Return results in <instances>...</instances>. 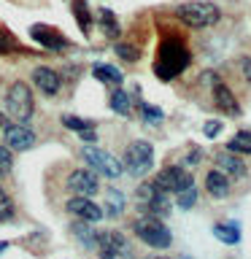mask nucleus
Masks as SVG:
<instances>
[{
    "label": "nucleus",
    "mask_w": 251,
    "mask_h": 259,
    "mask_svg": "<svg viewBox=\"0 0 251 259\" xmlns=\"http://www.w3.org/2000/svg\"><path fill=\"white\" fill-rule=\"evenodd\" d=\"M189 65V52L186 46L181 44V38L170 35L159 44V52H157V62H154V73L162 78V81H170L176 78L178 73L186 70Z\"/></svg>",
    "instance_id": "f257e3e1"
},
{
    "label": "nucleus",
    "mask_w": 251,
    "mask_h": 259,
    "mask_svg": "<svg viewBox=\"0 0 251 259\" xmlns=\"http://www.w3.org/2000/svg\"><path fill=\"white\" fill-rule=\"evenodd\" d=\"M227 151H232V154H251V133H246V130L235 133L230 138V143H227Z\"/></svg>",
    "instance_id": "aec40b11"
},
{
    "label": "nucleus",
    "mask_w": 251,
    "mask_h": 259,
    "mask_svg": "<svg viewBox=\"0 0 251 259\" xmlns=\"http://www.w3.org/2000/svg\"><path fill=\"white\" fill-rule=\"evenodd\" d=\"M240 70L246 76V81H251V57H240Z\"/></svg>",
    "instance_id": "473e14b6"
},
{
    "label": "nucleus",
    "mask_w": 251,
    "mask_h": 259,
    "mask_svg": "<svg viewBox=\"0 0 251 259\" xmlns=\"http://www.w3.org/2000/svg\"><path fill=\"white\" fill-rule=\"evenodd\" d=\"M65 210H68V213H73L76 219H81V222H87V224H97V222L105 216L103 208L97 205L92 197H76V194H73V197L65 202Z\"/></svg>",
    "instance_id": "9d476101"
},
{
    "label": "nucleus",
    "mask_w": 251,
    "mask_h": 259,
    "mask_svg": "<svg viewBox=\"0 0 251 259\" xmlns=\"http://www.w3.org/2000/svg\"><path fill=\"white\" fill-rule=\"evenodd\" d=\"M32 87H35L40 95L54 97L62 89V76L52 68H35L32 70Z\"/></svg>",
    "instance_id": "9b49d317"
},
{
    "label": "nucleus",
    "mask_w": 251,
    "mask_h": 259,
    "mask_svg": "<svg viewBox=\"0 0 251 259\" xmlns=\"http://www.w3.org/2000/svg\"><path fill=\"white\" fill-rule=\"evenodd\" d=\"M205 189L211 197H216V200H222L230 194V178H227L222 170H208V176H205Z\"/></svg>",
    "instance_id": "2eb2a0df"
},
{
    "label": "nucleus",
    "mask_w": 251,
    "mask_h": 259,
    "mask_svg": "<svg viewBox=\"0 0 251 259\" xmlns=\"http://www.w3.org/2000/svg\"><path fill=\"white\" fill-rule=\"evenodd\" d=\"M202 133H205L208 138H216L219 133H222V121H205V127H202Z\"/></svg>",
    "instance_id": "7c9ffc66"
},
{
    "label": "nucleus",
    "mask_w": 251,
    "mask_h": 259,
    "mask_svg": "<svg viewBox=\"0 0 251 259\" xmlns=\"http://www.w3.org/2000/svg\"><path fill=\"white\" fill-rule=\"evenodd\" d=\"M121 210H124V194H121L119 189H108V192H105L103 213L105 216H121Z\"/></svg>",
    "instance_id": "6ab92c4d"
},
{
    "label": "nucleus",
    "mask_w": 251,
    "mask_h": 259,
    "mask_svg": "<svg viewBox=\"0 0 251 259\" xmlns=\"http://www.w3.org/2000/svg\"><path fill=\"white\" fill-rule=\"evenodd\" d=\"M62 124L73 130V133H87V130H95V121H89V119H81V116H70V113H65L62 116Z\"/></svg>",
    "instance_id": "b1692460"
},
{
    "label": "nucleus",
    "mask_w": 251,
    "mask_h": 259,
    "mask_svg": "<svg viewBox=\"0 0 251 259\" xmlns=\"http://www.w3.org/2000/svg\"><path fill=\"white\" fill-rule=\"evenodd\" d=\"M176 16L189 27H211L222 19V11L219 6L208 3V0H189V3L176 6Z\"/></svg>",
    "instance_id": "f03ea898"
},
{
    "label": "nucleus",
    "mask_w": 251,
    "mask_h": 259,
    "mask_svg": "<svg viewBox=\"0 0 251 259\" xmlns=\"http://www.w3.org/2000/svg\"><path fill=\"white\" fill-rule=\"evenodd\" d=\"M73 14H76V22H78L81 32H89V27H92V14H89L84 0H73Z\"/></svg>",
    "instance_id": "412c9836"
},
{
    "label": "nucleus",
    "mask_w": 251,
    "mask_h": 259,
    "mask_svg": "<svg viewBox=\"0 0 251 259\" xmlns=\"http://www.w3.org/2000/svg\"><path fill=\"white\" fill-rule=\"evenodd\" d=\"M214 103L224 113H230V116H238L240 113V105H238V100H235V95L230 92V87L222 84L219 78H214Z\"/></svg>",
    "instance_id": "4468645a"
},
{
    "label": "nucleus",
    "mask_w": 251,
    "mask_h": 259,
    "mask_svg": "<svg viewBox=\"0 0 251 259\" xmlns=\"http://www.w3.org/2000/svg\"><path fill=\"white\" fill-rule=\"evenodd\" d=\"M97 19H100V24H103V30H105V35H108V38H116L119 35V22H116V16H113V11L100 8Z\"/></svg>",
    "instance_id": "5701e85b"
},
{
    "label": "nucleus",
    "mask_w": 251,
    "mask_h": 259,
    "mask_svg": "<svg viewBox=\"0 0 251 259\" xmlns=\"http://www.w3.org/2000/svg\"><path fill=\"white\" fill-rule=\"evenodd\" d=\"M6 146L11 151H27L35 146V133L24 124H8L6 127Z\"/></svg>",
    "instance_id": "f8f14e48"
},
{
    "label": "nucleus",
    "mask_w": 251,
    "mask_h": 259,
    "mask_svg": "<svg viewBox=\"0 0 251 259\" xmlns=\"http://www.w3.org/2000/svg\"><path fill=\"white\" fill-rule=\"evenodd\" d=\"M121 167H127V173L135 176V178L146 176L154 167V149H151V143L149 141L130 143L127 151H124V165H121Z\"/></svg>",
    "instance_id": "39448f33"
},
{
    "label": "nucleus",
    "mask_w": 251,
    "mask_h": 259,
    "mask_svg": "<svg viewBox=\"0 0 251 259\" xmlns=\"http://www.w3.org/2000/svg\"><path fill=\"white\" fill-rule=\"evenodd\" d=\"M30 38L38 40V44L46 46V49H54V52H60V49L68 46V40H65L60 32L49 30L46 24H32V27H30Z\"/></svg>",
    "instance_id": "ddd939ff"
},
{
    "label": "nucleus",
    "mask_w": 251,
    "mask_h": 259,
    "mask_svg": "<svg viewBox=\"0 0 251 259\" xmlns=\"http://www.w3.org/2000/svg\"><path fill=\"white\" fill-rule=\"evenodd\" d=\"M65 186H68V192H73L76 197H92V194L100 192V181H97V173L95 170H73V173L68 176V181H65Z\"/></svg>",
    "instance_id": "6e6552de"
},
{
    "label": "nucleus",
    "mask_w": 251,
    "mask_h": 259,
    "mask_svg": "<svg viewBox=\"0 0 251 259\" xmlns=\"http://www.w3.org/2000/svg\"><path fill=\"white\" fill-rule=\"evenodd\" d=\"M214 235H216L222 243H227V246H235V243L240 240V230H238V224H232V222L214 224Z\"/></svg>",
    "instance_id": "a211bd4d"
},
{
    "label": "nucleus",
    "mask_w": 251,
    "mask_h": 259,
    "mask_svg": "<svg viewBox=\"0 0 251 259\" xmlns=\"http://www.w3.org/2000/svg\"><path fill=\"white\" fill-rule=\"evenodd\" d=\"M0 127H3V130H6V127H8V119H6V116H3V113H0Z\"/></svg>",
    "instance_id": "72a5a7b5"
},
{
    "label": "nucleus",
    "mask_w": 251,
    "mask_h": 259,
    "mask_svg": "<svg viewBox=\"0 0 251 259\" xmlns=\"http://www.w3.org/2000/svg\"><path fill=\"white\" fill-rule=\"evenodd\" d=\"M95 248H97V256L100 259H119L127 254V240L116 230H105V232H97Z\"/></svg>",
    "instance_id": "1a4fd4ad"
},
{
    "label": "nucleus",
    "mask_w": 251,
    "mask_h": 259,
    "mask_svg": "<svg viewBox=\"0 0 251 259\" xmlns=\"http://www.w3.org/2000/svg\"><path fill=\"white\" fill-rule=\"evenodd\" d=\"M3 251H8V243H6V240H0V254H3Z\"/></svg>",
    "instance_id": "f704fd0d"
},
{
    "label": "nucleus",
    "mask_w": 251,
    "mask_h": 259,
    "mask_svg": "<svg viewBox=\"0 0 251 259\" xmlns=\"http://www.w3.org/2000/svg\"><path fill=\"white\" fill-rule=\"evenodd\" d=\"M6 111L11 113L19 124L30 121L32 111H35V100H32V92L24 81H14L11 89L6 92Z\"/></svg>",
    "instance_id": "20e7f679"
},
{
    "label": "nucleus",
    "mask_w": 251,
    "mask_h": 259,
    "mask_svg": "<svg viewBox=\"0 0 251 259\" xmlns=\"http://www.w3.org/2000/svg\"><path fill=\"white\" fill-rule=\"evenodd\" d=\"M216 165L222 167L224 176H235V178L246 176V162H243L238 154H232V151H222V154H219V157H216Z\"/></svg>",
    "instance_id": "dca6fc26"
},
{
    "label": "nucleus",
    "mask_w": 251,
    "mask_h": 259,
    "mask_svg": "<svg viewBox=\"0 0 251 259\" xmlns=\"http://www.w3.org/2000/svg\"><path fill=\"white\" fill-rule=\"evenodd\" d=\"M133 232L138 235V240H143L146 246L159 248V251H162V248H170V243H173V235H170V230L159 222L157 216H141V219H135Z\"/></svg>",
    "instance_id": "7ed1b4c3"
},
{
    "label": "nucleus",
    "mask_w": 251,
    "mask_h": 259,
    "mask_svg": "<svg viewBox=\"0 0 251 259\" xmlns=\"http://www.w3.org/2000/svg\"><path fill=\"white\" fill-rule=\"evenodd\" d=\"M113 49H116V54L121 57V60H127V62H135V60H138V49H135V46H127V44H116Z\"/></svg>",
    "instance_id": "c85d7f7f"
},
{
    "label": "nucleus",
    "mask_w": 251,
    "mask_h": 259,
    "mask_svg": "<svg viewBox=\"0 0 251 259\" xmlns=\"http://www.w3.org/2000/svg\"><path fill=\"white\" fill-rule=\"evenodd\" d=\"M111 108L116 113H121V116H127L130 113V95L121 92V89H116V92L111 95Z\"/></svg>",
    "instance_id": "393cba45"
},
{
    "label": "nucleus",
    "mask_w": 251,
    "mask_h": 259,
    "mask_svg": "<svg viewBox=\"0 0 251 259\" xmlns=\"http://www.w3.org/2000/svg\"><path fill=\"white\" fill-rule=\"evenodd\" d=\"M14 167V154L8 146H0V178L8 176V170Z\"/></svg>",
    "instance_id": "bb28decb"
},
{
    "label": "nucleus",
    "mask_w": 251,
    "mask_h": 259,
    "mask_svg": "<svg viewBox=\"0 0 251 259\" xmlns=\"http://www.w3.org/2000/svg\"><path fill=\"white\" fill-rule=\"evenodd\" d=\"M8 49H14V38L0 30V52H8Z\"/></svg>",
    "instance_id": "2f4dec72"
},
{
    "label": "nucleus",
    "mask_w": 251,
    "mask_h": 259,
    "mask_svg": "<svg viewBox=\"0 0 251 259\" xmlns=\"http://www.w3.org/2000/svg\"><path fill=\"white\" fill-rule=\"evenodd\" d=\"M92 76L97 81H103V84H113V87H119L121 78H124L116 65H108V62H95L92 65Z\"/></svg>",
    "instance_id": "f3484780"
},
{
    "label": "nucleus",
    "mask_w": 251,
    "mask_h": 259,
    "mask_svg": "<svg viewBox=\"0 0 251 259\" xmlns=\"http://www.w3.org/2000/svg\"><path fill=\"white\" fill-rule=\"evenodd\" d=\"M192 176H189V170H184V167H178V165H170L165 170H159L157 178H154V186H157L159 192H165V194H178V192H184L186 186H192Z\"/></svg>",
    "instance_id": "0eeeda50"
},
{
    "label": "nucleus",
    "mask_w": 251,
    "mask_h": 259,
    "mask_svg": "<svg viewBox=\"0 0 251 259\" xmlns=\"http://www.w3.org/2000/svg\"><path fill=\"white\" fill-rule=\"evenodd\" d=\"M176 200H178V208L189 210L194 202H197V189H194V184H192V186H186L184 192H178V194H176Z\"/></svg>",
    "instance_id": "a878e982"
},
{
    "label": "nucleus",
    "mask_w": 251,
    "mask_h": 259,
    "mask_svg": "<svg viewBox=\"0 0 251 259\" xmlns=\"http://www.w3.org/2000/svg\"><path fill=\"white\" fill-rule=\"evenodd\" d=\"M84 159L89 162V167H95L97 176H105V178H119L124 173V167H121V162L113 157V154L97 149V146H84Z\"/></svg>",
    "instance_id": "423d86ee"
},
{
    "label": "nucleus",
    "mask_w": 251,
    "mask_h": 259,
    "mask_svg": "<svg viewBox=\"0 0 251 259\" xmlns=\"http://www.w3.org/2000/svg\"><path fill=\"white\" fill-rule=\"evenodd\" d=\"M73 235L84 243V248H95V243H97V232L89 227L87 222L84 224H73Z\"/></svg>",
    "instance_id": "4be33fe9"
},
{
    "label": "nucleus",
    "mask_w": 251,
    "mask_h": 259,
    "mask_svg": "<svg viewBox=\"0 0 251 259\" xmlns=\"http://www.w3.org/2000/svg\"><path fill=\"white\" fill-rule=\"evenodd\" d=\"M149 259H165V256H149Z\"/></svg>",
    "instance_id": "c9c22d12"
},
{
    "label": "nucleus",
    "mask_w": 251,
    "mask_h": 259,
    "mask_svg": "<svg viewBox=\"0 0 251 259\" xmlns=\"http://www.w3.org/2000/svg\"><path fill=\"white\" fill-rule=\"evenodd\" d=\"M8 219H14V202L8 200V194L0 189V222H8Z\"/></svg>",
    "instance_id": "cd10ccee"
},
{
    "label": "nucleus",
    "mask_w": 251,
    "mask_h": 259,
    "mask_svg": "<svg viewBox=\"0 0 251 259\" xmlns=\"http://www.w3.org/2000/svg\"><path fill=\"white\" fill-rule=\"evenodd\" d=\"M143 116H146V121H162V111L149 105V103H143Z\"/></svg>",
    "instance_id": "c756f323"
}]
</instances>
